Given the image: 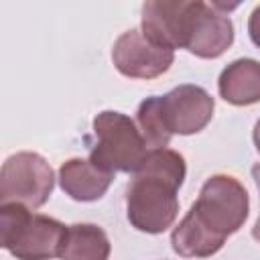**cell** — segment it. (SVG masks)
Returning a JSON list of instances; mask_svg holds the SVG:
<instances>
[{"label": "cell", "instance_id": "3", "mask_svg": "<svg viewBox=\"0 0 260 260\" xmlns=\"http://www.w3.org/2000/svg\"><path fill=\"white\" fill-rule=\"evenodd\" d=\"M67 228L20 203H0V246L16 260L59 258Z\"/></svg>", "mask_w": 260, "mask_h": 260}, {"label": "cell", "instance_id": "13", "mask_svg": "<svg viewBox=\"0 0 260 260\" xmlns=\"http://www.w3.org/2000/svg\"><path fill=\"white\" fill-rule=\"evenodd\" d=\"M112 244L106 232L95 223L67 225V234L59 252L61 260H108Z\"/></svg>", "mask_w": 260, "mask_h": 260}, {"label": "cell", "instance_id": "7", "mask_svg": "<svg viewBox=\"0 0 260 260\" xmlns=\"http://www.w3.org/2000/svg\"><path fill=\"white\" fill-rule=\"evenodd\" d=\"M234 43V24L217 4L191 0L183 32V49L201 59L223 55Z\"/></svg>", "mask_w": 260, "mask_h": 260}, {"label": "cell", "instance_id": "8", "mask_svg": "<svg viewBox=\"0 0 260 260\" xmlns=\"http://www.w3.org/2000/svg\"><path fill=\"white\" fill-rule=\"evenodd\" d=\"M173 61L175 51L152 43L140 28L122 32L112 47L114 67L130 79H154L169 71Z\"/></svg>", "mask_w": 260, "mask_h": 260}, {"label": "cell", "instance_id": "15", "mask_svg": "<svg viewBox=\"0 0 260 260\" xmlns=\"http://www.w3.org/2000/svg\"><path fill=\"white\" fill-rule=\"evenodd\" d=\"M252 177H254V183H256L258 193H260V162L252 167ZM252 238H254L256 242H260V215H258V219H256V223H254V228H252Z\"/></svg>", "mask_w": 260, "mask_h": 260}, {"label": "cell", "instance_id": "5", "mask_svg": "<svg viewBox=\"0 0 260 260\" xmlns=\"http://www.w3.org/2000/svg\"><path fill=\"white\" fill-rule=\"evenodd\" d=\"M191 209L211 232L228 238L244 225L250 211V199L236 177L213 175L203 183Z\"/></svg>", "mask_w": 260, "mask_h": 260}, {"label": "cell", "instance_id": "4", "mask_svg": "<svg viewBox=\"0 0 260 260\" xmlns=\"http://www.w3.org/2000/svg\"><path fill=\"white\" fill-rule=\"evenodd\" d=\"M93 134L95 144L89 152V160L112 175L134 173L148 152L134 120L120 112H100L93 118Z\"/></svg>", "mask_w": 260, "mask_h": 260}, {"label": "cell", "instance_id": "2", "mask_svg": "<svg viewBox=\"0 0 260 260\" xmlns=\"http://www.w3.org/2000/svg\"><path fill=\"white\" fill-rule=\"evenodd\" d=\"M215 102L199 85L183 83L165 95H150L140 102L136 120L148 146L167 148L173 134L189 136L201 132L213 118Z\"/></svg>", "mask_w": 260, "mask_h": 260}, {"label": "cell", "instance_id": "1", "mask_svg": "<svg viewBox=\"0 0 260 260\" xmlns=\"http://www.w3.org/2000/svg\"><path fill=\"white\" fill-rule=\"evenodd\" d=\"M185 173V158L177 150L152 148L146 152L126 191V213L132 228L144 234H162L173 225Z\"/></svg>", "mask_w": 260, "mask_h": 260}, {"label": "cell", "instance_id": "9", "mask_svg": "<svg viewBox=\"0 0 260 260\" xmlns=\"http://www.w3.org/2000/svg\"><path fill=\"white\" fill-rule=\"evenodd\" d=\"M191 0H148L142 4L140 30L152 43L171 51L183 49L185 20Z\"/></svg>", "mask_w": 260, "mask_h": 260}, {"label": "cell", "instance_id": "16", "mask_svg": "<svg viewBox=\"0 0 260 260\" xmlns=\"http://www.w3.org/2000/svg\"><path fill=\"white\" fill-rule=\"evenodd\" d=\"M252 140H254V146H256V150H258V154H260V120L254 124V132H252Z\"/></svg>", "mask_w": 260, "mask_h": 260}, {"label": "cell", "instance_id": "12", "mask_svg": "<svg viewBox=\"0 0 260 260\" xmlns=\"http://www.w3.org/2000/svg\"><path fill=\"white\" fill-rule=\"evenodd\" d=\"M171 244L173 250L183 258H207L223 248L225 238L211 232L199 219V215L193 209H189L187 215L173 230Z\"/></svg>", "mask_w": 260, "mask_h": 260}, {"label": "cell", "instance_id": "14", "mask_svg": "<svg viewBox=\"0 0 260 260\" xmlns=\"http://www.w3.org/2000/svg\"><path fill=\"white\" fill-rule=\"evenodd\" d=\"M248 35H250L252 43L260 49V4L252 10V14L248 18Z\"/></svg>", "mask_w": 260, "mask_h": 260}, {"label": "cell", "instance_id": "10", "mask_svg": "<svg viewBox=\"0 0 260 260\" xmlns=\"http://www.w3.org/2000/svg\"><path fill=\"white\" fill-rule=\"evenodd\" d=\"M114 175L85 158H69L59 167V185L75 201H95L104 197Z\"/></svg>", "mask_w": 260, "mask_h": 260}, {"label": "cell", "instance_id": "11", "mask_svg": "<svg viewBox=\"0 0 260 260\" xmlns=\"http://www.w3.org/2000/svg\"><path fill=\"white\" fill-rule=\"evenodd\" d=\"M219 95L232 106H252L260 102V61L244 57L232 61L217 79Z\"/></svg>", "mask_w": 260, "mask_h": 260}, {"label": "cell", "instance_id": "6", "mask_svg": "<svg viewBox=\"0 0 260 260\" xmlns=\"http://www.w3.org/2000/svg\"><path fill=\"white\" fill-rule=\"evenodd\" d=\"M55 187L51 165L37 152L8 156L0 171V203H20L28 209L43 207Z\"/></svg>", "mask_w": 260, "mask_h": 260}]
</instances>
